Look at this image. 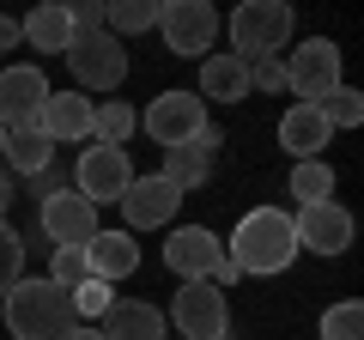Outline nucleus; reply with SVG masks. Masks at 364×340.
I'll return each instance as SVG.
<instances>
[{
	"label": "nucleus",
	"instance_id": "obj_1",
	"mask_svg": "<svg viewBox=\"0 0 364 340\" xmlns=\"http://www.w3.org/2000/svg\"><path fill=\"white\" fill-rule=\"evenodd\" d=\"M231 267L237 274H286L291 262H298V231H291V213L279 207H249L243 219H237L231 231Z\"/></svg>",
	"mask_w": 364,
	"mask_h": 340
},
{
	"label": "nucleus",
	"instance_id": "obj_2",
	"mask_svg": "<svg viewBox=\"0 0 364 340\" xmlns=\"http://www.w3.org/2000/svg\"><path fill=\"white\" fill-rule=\"evenodd\" d=\"M0 304H6V334H13V340H67V334L79 328L73 298H67L49 274L18 280Z\"/></svg>",
	"mask_w": 364,
	"mask_h": 340
},
{
	"label": "nucleus",
	"instance_id": "obj_3",
	"mask_svg": "<svg viewBox=\"0 0 364 340\" xmlns=\"http://www.w3.org/2000/svg\"><path fill=\"white\" fill-rule=\"evenodd\" d=\"M291 31H298V18H291L286 0H243L231 13V55L237 61H267L291 43Z\"/></svg>",
	"mask_w": 364,
	"mask_h": 340
},
{
	"label": "nucleus",
	"instance_id": "obj_4",
	"mask_svg": "<svg viewBox=\"0 0 364 340\" xmlns=\"http://www.w3.org/2000/svg\"><path fill=\"white\" fill-rule=\"evenodd\" d=\"M61 61L73 73V92H116L128 79V43H116L109 31H73Z\"/></svg>",
	"mask_w": 364,
	"mask_h": 340
},
{
	"label": "nucleus",
	"instance_id": "obj_5",
	"mask_svg": "<svg viewBox=\"0 0 364 340\" xmlns=\"http://www.w3.org/2000/svg\"><path fill=\"white\" fill-rule=\"evenodd\" d=\"M164 322H176V340H225L231 334V304L207 280H182Z\"/></svg>",
	"mask_w": 364,
	"mask_h": 340
},
{
	"label": "nucleus",
	"instance_id": "obj_6",
	"mask_svg": "<svg viewBox=\"0 0 364 340\" xmlns=\"http://www.w3.org/2000/svg\"><path fill=\"white\" fill-rule=\"evenodd\" d=\"M158 37L182 61H207L213 43H219V13H213L207 0H164L158 6Z\"/></svg>",
	"mask_w": 364,
	"mask_h": 340
},
{
	"label": "nucleus",
	"instance_id": "obj_7",
	"mask_svg": "<svg viewBox=\"0 0 364 340\" xmlns=\"http://www.w3.org/2000/svg\"><path fill=\"white\" fill-rule=\"evenodd\" d=\"M134 183V164H128V146H97L91 140L73 164V188L91 201V207H116Z\"/></svg>",
	"mask_w": 364,
	"mask_h": 340
},
{
	"label": "nucleus",
	"instance_id": "obj_8",
	"mask_svg": "<svg viewBox=\"0 0 364 340\" xmlns=\"http://www.w3.org/2000/svg\"><path fill=\"white\" fill-rule=\"evenodd\" d=\"M279 67H286V92H298V104H322V97L340 85V43L310 37V43H298Z\"/></svg>",
	"mask_w": 364,
	"mask_h": 340
},
{
	"label": "nucleus",
	"instance_id": "obj_9",
	"mask_svg": "<svg viewBox=\"0 0 364 340\" xmlns=\"http://www.w3.org/2000/svg\"><path fill=\"white\" fill-rule=\"evenodd\" d=\"M49 79H43L37 61H13V67H0V128L13 134V128H37L43 104H49Z\"/></svg>",
	"mask_w": 364,
	"mask_h": 340
},
{
	"label": "nucleus",
	"instance_id": "obj_10",
	"mask_svg": "<svg viewBox=\"0 0 364 340\" xmlns=\"http://www.w3.org/2000/svg\"><path fill=\"white\" fill-rule=\"evenodd\" d=\"M140 128L152 134L158 146H188L200 128H207V104H200L195 92H158L152 104H146V116H140Z\"/></svg>",
	"mask_w": 364,
	"mask_h": 340
},
{
	"label": "nucleus",
	"instance_id": "obj_11",
	"mask_svg": "<svg viewBox=\"0 0 364 340\" xmlns=\"http://www.w3.org/2000/svg\"><path fill=\"white\" fill-rule=\"evenodd\" d=\"M37 225H43V237H49L55 249H61V243H91V237L104 231V225H97V207H91L79 188H55V195H43Z\"/></svg>",
	"mask_w": 364,
	"mask_h": 340
},
{
	"label": "nucleus",
	"instance_id": "obj_12",
	"mask_svg": "<svg viewBox=\"0 0 364 340\" xmlns=\"http://www.w3.org/2000/svg\"><path fill=\"white\" fill-rule=\"evenodd\" d=\"M291 231H298V249H310V255H346L358 225H352V213L340 201H316V207L291 213Z\"/></svg>",
	"mask_w": 364,
	"mask_h": 340
},
{
	"label": "nucleus",
	"instance_id": "obj_13",
	"mask_svg": "<svg viewBox=\"0 0 364 340\" xmlns=\"http://www.w3.org/2000/svg\"><path fill=\"white\" fill-rule=\"evenodd\" d=\"M219 262H225V243L207 225H176V231L164 237V267L176 280H213Z\"/></svg>",
	"mask_w": 364,
	"mask_h": 340
},
{
	"label": "nucleus",
	"instance_id": "obj_14",
	"mask_svg": "<svg viewBox=\"0 0 364 340\" xmlns=\"http://www.w3.org/2000/svg\"><path fill=\"white\" fill-rule=\"evenodd\" d=\"M116 207H122V219H128L122 231H164V225L176 219L182 195L164 183V176H158V170H152V176H134V183H128V195H122Z\"/></svg>",
	"mask_w": 364,
	"mask_h": 340
},
{
	"label": "nucleus",
	"instance_id": "obj_15",
	"mask_svg": "<svg viewBox=\"0 0 364 340\" xmlns=\"http://www.w3.org/2000/svg\"><path fill=\"white\" fill-rule=\"evenodd\" d=\"M219 146H225V134L207 122V128H200L188 146H170V152H164V170H158V176H164L176 195H188V188H200V183L213 176V158H219Z\"/></svg>",
	"mask_w": 364,
	"mask_h": 340
},
{
	"label": "nucleus",
	"instance_id": "obj_16",
	"mask_svg": "<svg viewBox=\"0 0 364 340\" xmlns=\"http://www.w3.org/2000/svg\"><path fill=\"white\" fill-rule=\"evenodd\" d=\"M91 97L85 92H49V104H43V116H37V134L49 146H85L91 140Z\"/></svg>",
	"mask_w": 364,
	"mask_h": 340
},
{
	"label": "nucleus",
	"instance_id": "obj_17",
	"mask_svg": "<svg viewBox=\"0 0 364 340\" xmlns=\"http://www.w3.org/2000/svg\"><path fill=\"white\" fill-rule=\"evenodd\" d=\"M97 334L104 340H164L170 322L158 304H140V298H116L104 310V322H97Z\"/></svg>",
	"mask_w": 364,
	"mask_h": 340
},
{
	"label": "nucleus",
	"instance_id": "obj_18",
	"mask_svg": "<svg viewBox=\"0 0 364 340\" xmlns=\"http://www.w3.org/2000/svg\"><path fill=\"white\" fill-rule=\"evenodd\" d=\"M328 140H334V128L322 122V110H316V104H291L286 116H279V146L291 152V164H304V158H322Z\"/></svg>",
	"mask_w": 364,
	"mask_h": 340
},
{
	"label": "nucleus",
	"instance_id": "obj_19",
	"mask_svg": "<svg viewBox=\"0 0 364 340\" xmlns=\"http://www.w3.org/2000/svg\"><path fill=\"white\" fill-rule=\"evenodd\" d=\"M85 267H91V280H104V286L128 280L134 267H140V243H134V231H97L85 243Z\"/></svg>",
	"mask_w": 364,
	"mask_h": 340
},
{
	"label": "nucleus",
	"instance_id": "obj_20",
	"mask_svg": "<svg viewBox=\"0 0 364 340\" xmlns=\"http://www.w3.org/2000/svg\"><path fill=\"white\" fill-rule=\"evenodd\" d=\"M195 97H200V104H243V97H249V61H237L231 49L207 55V61H200Z\"/></svg>",
	"mask_w": 364,
	"mask_h": 340
},
{
	"label": "nucleus",
	"instance_id": "obj_21",
	"mask_svg": "<svg viewBox=\"0 0 364 340\" xmlns=\"http://www.w3.org/2000/svg\"><path fill=\"white\" fill-rule=\"evenodd\" d=\"M18 43H31L37 55H67V43H73V18H67V6L49 0V6H37L31 18H18Z\"/></svg>",
	"mask_w": 364,
	"mask_h": 340
},
{
	"label": "nucleus",
	"instance_id": "obj_22",
	"mask_svg": "<svg viewBox=\"0 0 364 340\" xmlns=\"http://www.w3.org/2000/svg\"><path fill=\"white\" fill-rule=\"evenodd\" d=\"M0 164H6V176H31V183H37L43 170L55 164V146L43 140L37 128H13V134H6V152H0Z\"/></svg>",
	"mask_w": 364,
	"mask_h": 340
},
{
	"label": "nucleus",
	"instance_id": "obj_23",
	"mask_svg": "<svg viewBox=\"0 0 364 340\" xmlns=\"http://www.w3.org/2000/svg\"><path fill=\"white\" fill-rule=\"evenodd\" d=\"M158 6H164V0H109L104 6V31L116 43L140 37V31H158Z\"/></svg>",
	"mask_w": 364,
	"mask_h": 340
},
{
	"label": "nucleus",
	"instance_id": "obj_24",
	"mask_svg": "<svg viewBox=\"0 0 364 340\" xmlns=\"http://www.w3.org/2000/svg\"><path fill=\"white\" fill-rule=\"evenodd\" d=\"M286 195L298 201V207L334 201V164H328V158H304V164H291V183H286Z\"/></svg>",
	"mask_w": 364,
	"mask_h": 340
},
{
	"label": "nucleus",
	"instance_id": "obj_25",
	"mask_svg": "<svg viewBox=\"0 0 364 340\" xmlns=\"http://www.w3.org/2000/svg\"><path fill=\"white\" fill-rule=\"evenodd\" d=\"M134 128H140V116H134V104H122V97H109V104L91 110V140L97 146H122Z\"/></svg>",
	"mask_w": 364,
	"mask_h": 340
},
{
	"label": "nucleus",
	"instance_id": "obj_26",
	"mask_svg": "<svg viewBox=\"0 0 364 340\" xmlns=\"http://www.w3.org/2000/svg\"><path fill=\"white\" fill-rule=\"evenodd\" d=\"M316 110H322V122H328L334 134H340V128H358V122H364V92L340 79V85H334V92H328Z\"/></svg>",
	"mask_w": 364,
	"mask_h": 340
},
{
	"label": "nucleus",
	"instance_id": "obj_27",
	"mask_svg": "<svg viewBox=\"0 0 364 340\" xmlns=\"http://www.w3.org/2000/svg\"><path fill=\"white\" fill-rule=\"evenodd\" d=\"M316 334H322V340H364V304L346 298V304H334V310H322Z\"/></svg>",
	"mask_w": 364,
	"mask_h": 340
},
{
	"label": "nucleus",
	"instance_id": "obj_28",
	"mask_svg": "<svg viewBox=\"0 0 364 340\" xmlns=\"http://www.w3.org/2000/svg\"><path fill=\"white\" fill-rule=\"evenodd\" d=\"M49 280H55L61 292L85 286V280H91V267H85V243H61V249H55V255H49Z\"/></svg>",
	"mask_w": 364,
	"mask_h": 340
},
{
	"label": "nucleus",
	"instance_id": "obj_29",
	"mask_svg": "<svg viewBox=\"0 0 364 340\" xmlns=\"http://www.w3.org/2000/svg\"><path fill=\"white\" fill-rule=\"evenodd\" d=\"M18 280H25V237L0 219V298H6Z\"/></svg>",
	"mask_w": 364,
	"mask_h": 340
},
{
	"label": "nucleus",
	"instance_id": "obj_30",
	"mask_svg": "<svg viewBox=\"0 0 364 340\" xmlns=\"http://www.w3.org/2000/svg\"><path fill=\"white\" fill-rule=\"evenodd\" d=\"M67 298H73V316H79V322H104V310L116 304V292H109L104 280H85V286H73Z\"/></svg>",
	"mask_w": 364,
	"mask_h": 340
},
{
	"label": "nucleus",
	"instance_id": "obj_31",
	"mask_svg": "<svg viewBox=\"0 0 364 340\" xmlns=\"http://www.w3.org/2000/svg\"><path fill=\"white\" fill-rule=\"evenodd\" d=\"M286 85V67H279V55H267V61H249V92H279Z\"/></svg>",
	"mask_w": 364,
	"mask_h": 340
},
{
	"label": "nucleus",
	"instance_id": "obj_32",
	"mask_svg": "<svg viewBox=\"0 0 364 340\" xmlns=\"http://www.w3.org/2000/svg\"><path fill=\"white\" fill-rule=\"evenodd\" d=\"M73 31H104V0H85V6H67Z\"/></svg>",
	"mask_w": 364,
	"mask_h": 340
},
{
	"label": "nucleus",
	"instance_id": "obj_33",
	"mask_svg": "<svg viewBox=\"0 0 364 340\" xmlns=\"http://www.w3.org/2000/svg\"><path fill=\"white\" fill-rule=\"evenodd\" d=\"M13 195L18 188H13V176H6V164H0V219H6V207H13Z\"/></svg>",
	"mask_w": 364,
	"mask_h": 340
},
{
	"label": "nucleus",
	"instance_id": "obj_34",
	"mask_svg": "<svg viewBox=\"0 0 364 340\" xmlns=\"http://www.w3.org/2000/svg\"><path fill=\"white\" fill-rule=\"evenodd\" d=\"M0 49H18V18H0Z\"/></svg>",
	"mask_w": 364,
	"mask_h": 340
},
{
	"label": "nucleus",
	"instance_id": "obj_35",
	"mask_svg": "<svg viewBox=\"0 0 364 340\" xmlns=\"http://www.w3.org/2000/svg\"><path fill=\"white\" fill-rule=\"evenodd\" d=\"M67 340H104V334H97V328H91V322H79V328H73V334H67Z\"/></svg>",
	"mask_w": 364,
	"mask_h": 340
},
{
	"label": "nucleus",
	"instance_id": "obj_36",
	"mask_svg": "<svg viewBox=\"0 0 364 340\" xmlns=\"http://www.w3.org/2000/svg\"><path fill=\"white\" fill-rule=\"evenodd\" d=\"M0 152H6V128H0Z\"/></svg>",
	"mask_w": 364,
	"mask_h": 340
},
{
	"label": "nucleus",
	"instance_id": "obj_37",
	"mask_svg": "<svg viewBox=\"0 0 364 340\" xmlns=\"http://www.w3.org/2000/svg\"><path fill=\"white\" fill-rule=\"evenodd\" d=\"M164 340H176V334H164Z\"/></svg>",
	"mask_w": 364,
	"mask_h": 340
},
{
	"label": "nucleus",
	"instance_id": "obj_38",
	"mask_svg": "<svg viewBox=\"0 0 364 340\" xmlns=\"http://www.w3.org/2000/svg\"><path fill=\"white\" fill-rule=\"evenodd\" d=\"M225 340H231V334H225Z\"/></svg>",
	"mask_w": 364,
	"mask_h": 340
}]
</instances>
